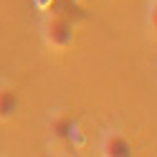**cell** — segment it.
<instances>
[{"label": "cell", "instance_id": "1", "mask_svg": "<svg viewBox=\"0 0 157 157\" xmlns=\"http://www.w3.org/2000/svg\"><path fill=\"white\" fill-rule=\"evenodd\" d=\"M43 41L56 51H66L74 43V23L61 15H51L43 23Z\"/></svg>", "mask_w": 157, "mask_h": 157}, {"label": "cell", "instance_id": "2", "mask_svg": "<svg viewBox=\"0 0 157 157\" xmlns=\"http://www.w3.org/2000/svg\"><path fill=\"white\" fill-rule=\"evenodd\" d=\"M48 132H51V137L56 142L61 144H71V137L76 132V124L71 122V117L63 114V112H56L48 117Z\"/></svg>", "mask_w": 157, "mask_h": 157}, {"label": "cell", "instance_id": "3", "mask_svg": "<svg viewBox=\"0 0 157 157\" xmlns=\"http://www.w3.org/2000/svg\"><path fill=\"white\" fill-rule=\"evenodd\" d=\"M101 155L104 157H129L132 142L119 132H106L101 137Z\"/></svg>", "mask_w": 157, "mask_h": 157}, {"label": "cell", "instance_id": "4", "mask_svg": "<svg viewBox=\"0 0 157 157\" xmlns=\"http://www.w3.org/2000/svg\"><path fill=\"white\" fill-rule=\"evenodd\" d=\"M18 91L8 84H0V122H10L13 117L18 114Z\"/></svg>", "mask_w": 157, "mask_h": 157}, {"label": "cell", "instance_id": "5", "mask_svg": "<svg viewBox=\"0 0 157 157\" xmlns=\"http://www.w3.org/2000/svg\"><path fill=\"white\" fill-rule=\"evenodd\" d=\"M56 15H61V18H66V21H84L86 18V13H84V8L78 5V3H74V0H58V5H56Z\"/></svg>", "mask_w": 157, "mask_h": 157}, {"label": "cell", "instance_id": "6", "mask_svg": "<svg viewBox=\"0 0 157 157\" xmlns=\"http://www.w3.org/2000/svg\"><path fill=\"white\" fill-rule=\"evenodd\" d=\"M36 8H41V10H51L53 8V0H33Z\"/></svg>", "mask_w": 157, "mask_h": 157}]
</instances>
